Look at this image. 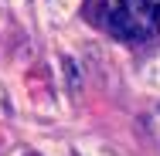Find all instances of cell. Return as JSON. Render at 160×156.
<instances>
[{"mask_svg":"<svg viewBox=\"0 0 160 156\" xmlns=\"http://www.w3.org/2000/svg\"><path fill=\"white\" fill-rule=\"evenodd\" d=\"M31 156H38V153H31Z\"/></svg>","mask_w":160,"mask_h":156,"instance_id":"obj_3","label":"cell"},{"mask_svg":"<svg viewBox=\"0 0 160 156\" xmlns=\"http://www.w3.org/2000/svg\"><path fill=\"white\" fill-rule=\"evenodd\" d=\"M96 21L123 41H150L160 34V0H96Z\"/></svg>","mask_w":160,"mask_h":156,"instance_id":"obj_1","label":"cell"},{"mask_svg":"<svg viewBox=\"0 0 160 156\" xmlns=\"http://www.w3.org/2000/svg\"><path fill=\"white\" fill-rule=\"evenodd\" d=\"M65 71H68V85H72V92H78V71H75V61L72 58H65Z\"/></svg>","mask_w":160,"mask_h":156,"instance_id":"obj_2","label":"cell"}]
</instances>
